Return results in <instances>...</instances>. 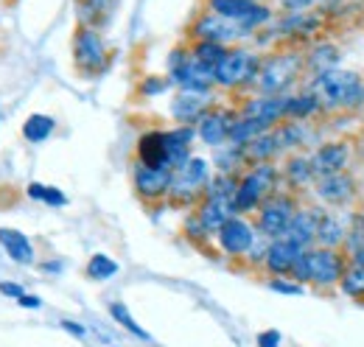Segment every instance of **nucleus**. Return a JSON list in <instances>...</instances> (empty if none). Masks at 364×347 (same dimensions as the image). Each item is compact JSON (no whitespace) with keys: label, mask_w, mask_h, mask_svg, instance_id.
<instances>
[{"label":"nucleus","mask_w":364,"mask_h":347,"mask_svg":"<svg viewBox=\"0 0 364 347\" xmlns=\"http://www.w3.org/2000/svg\"><path fill=\"white\" fill-rule=\"evenodd\" d=\"M311 92L317 95L322 107H331V110H353L364 104V82L356 73L342 70V68L317 73Z\"/></svg>","instance_id":"f257e3e1"},{"label":"nucleus","mask_w":364,"mask_h":347,"mask_svg":"<svg viewBox=\"0 0 364 347\" xmlns=\"http://www.w3.org/2000/svg\"><path fill=\"white\" fill-rule=\"evenodd\" d=\"M277 179H280V171L274 169L272 163H258V166H250L247 171L238 176V185H235V193H232L235 213H250V210H258V208H261V202H264L267 196H272V193H274Z\"/></svg>","instance_id":"f03ea898"},{"label":"nucleus","mask_w":364,"mask_h":347,"mask_svg":"<svg viewBox=\"0 0 364 347\" xmlns=\"http://www.w3.org/2000/svg\"><path fill=\"white\" fill-rule=\"evenodd\" d=\"M303 70V56L294 53V50H283V53H274L261 59V68H258V76H255V87L261 90V95H283L286 87H291L297 82Z\"/></svg>","instance_id":"7ed1b4c3"},{"label":"nucleus","mask_w":364,"mask_h":347,"mask_svg":"<svg viewBox=\"0 0 364 347\" xmlns=\"http://www.w3.org/2000/svg\"><path fill=\"white\" fill-rule=\"evenodd\" d=\"M258 68H261L258 53H252L247 48H228L222 62L213 68V76H216V85L219 87L235 90V87L255 85Z\"/></svg>","instance_id":"20e7f679"},{"label":"nucleus","mask_w":364,"mask_h":347,"mask_svg":"<svg viewBox=\"0 0 364 347\" xmlns=\"http://www.w3.org/2000/svg\"><path fill=\"white\" fill-rule=\"evenodd\" d=\"M297 210L300 208H297V199L291 193H277L274 191L272 196H267L261 202V208H258V233L264 238H269V241L280 238L289 230V224H291Z\"/></svg>","instance_id":"39448f33"},{"label":"nucleus","mask_w":364,"mask_h":347,"mask_svg":"<svg viewBox=\"0 0 364 347\" xmlns=\"http://www.w3.org/2000/svg\"><path fill=\"white\" fill-rule=\"evenodd\" d=\"M73 59H76L79 73H85V76H98V73L107 68V62H109L104 37H101L95 28L79 26L76 34H73Z\"/></svg>","instance_id":"423d86ee"},{"label":"nucleus","mask_w":364,"mask_h":347,"mask_svg":"<svg viewBox=\"0 0 364 347\" xmlns=\"http://www.w3.org/2000/svg\"><path fill=\"white\" fill-rule=\"evenodd\" d=\"M306 255V266H309V283H314L319 289H331V286H339L342 280V272L348 266L345 255L339 250H331V247H311L303 252Z\"/></svg>","instance_id":"0eeeda50"},{"label":"nucleus","mask_w":364,"mask_h":347,"mask_svg":"<svg viewBox=\"0 0 364 347\" xmlns=\"http://www.w3.org/2000/svg\"><path fill=\"white\" fill-rule=\"evenodd\" d=\"M210 182V171H208V163L202 157H191L182 169L174 171V182H171V191L168 196L177 199V202H193L196 196L205 193Z\"/></svg>","instance_id":"6e6552de"},{"label":"nucleus","mask_w":364,"mask_h":347,"mask_svg":"<svg viewBox=\"0 0 364 347\" xmlns=\"http://www.w3.org/2000/svg\"><path fill=\"white\" fill-rule=\"evenodd\" d=\"M208 6L213 14L228 17L232 23L244 26L247 31H255L258 26L269 23V17H272V11L255 0H208Z\"/></svg>","instance_id":"1a4fd4ad"},{"label":"nucleus","mask_w":364,"mask_h":347,"mask_svg":"<svg viewBox=\"0 0 364 347\" xmlns=\"http://www.w3.org/2000/svg\"><path fill=\"white\" fill-rule=\"evenodd\" d=\"M171 182H174V169H168V166H143V163H135L132 185H135V193L140 199H146V202L166 199L168 191H171Z\"/></svg>","instance_id":"9d476101"},{"label":"nucleus","mask_w":364,"mask_h":347,"mask_svg":"<svg viewBox=\"0 0 364 347\" xmlns=\"http://www.w3.org/2000/svg\"><path fill=\"white\" fill-rule=\"evenodd\" d=\"M191 34H193V40L219 43V45H225V48H228V45L238 43V40H244L250 31H247L244 26H238V23L228 20V17H219V14L208 11V14H202V17L193 23Z\"/></svg>","instance_id":"9b49d317"},{"label":"nucleus","mask_w":364,"mask_h":347,"mask_svg":"<svg viewBox=\"0 0 364 347\" xmlns=\"http://www.w3.org/2000/svg\"><path fill=\"white\" fill-rule=\"evenodd\" d=\"M255 238H258V233L252 230V224L247 218L241 216H232L230 221H225L219 227V233H216V244H219V250L228 258H244V255H250Z\"/></svg>","instance_id":"f8f14e48"},{"label":"nucleus","mask_w":364,"mask_h":347,"mask_svg":"<svg viewBox=\"0 0 364 347\" xmlns=\"http://www.w3.org/2000/svg\"><path fill=\"white\" fill-rule=\"evenodd\" d=\"M232 124H235V112H232V110H225V107H210V110L202 115V121L196 124V134H199L208 146L219 149V146H225V143L230 140V129H232Z\"/></svg>","instance_id":"ddd939ff"},{"label":"nucleus","mask_w":364,"mask_h":347,"mask_svg":"<svg viewBox=\"0 0 364 347\" xmlns=\"http://www.w3.org/2000/svg\"><path fill=\"white\" fill-rule=\"evenodd\" d=\"M322 210L317 208H300L294 218H291V224H289V230L280 235V238H286V241H291L294 247H300L303 252L306 250H311L314 244H317V230H319V221H322Z\"/></svg>","instance_id":"4468645a"},{"label":"nucleus","mask_w":364,"mask_h":347,"mask_svg":"<svg viewBox=\"0 0 364 347\" xmlns=\"http://www.w3.org/2000/svg\"><path fill=\"white\" fill-rule=\"evenodd\" d=\"M317 196L325 205H348L356 196V182L345 171L317 176Z\"/></svg>","instance_id":"2eb2a0df"},{"label":"nucleus","mask_w":364,"mask_h":347,"mask_svg":"<svg viewBox=\"0 0 364 347\" xmlns=\"http://www.w3.org/2000/svg\"><path fill=\"white\" fill-rule=\"evenodd\" d=\"M210 92H188L182 90L171 104V115L174 121H180V127H196L202 121V115L210 110Z\"/></svg>","instance_id":"dca6fc26"},{"label":"nucleus","mask_w":364,"mask_h":347,"mask_svg":"<svg viewBox=\"0 0 364 347\" xmlns=\"http://www.w3.org/2000/svg\"><path fill=\"white\" fill-rule=\"evenodd\" d=\"M303 255L300 247H294L291 241L286 238H274L267 247V255H264V266L272 277H283V274H291V266L297 263V258Z\"/></svg>","instance_id":"f3484780"},{"label":"nucleus","mask_w":364,"mask_h":347,"mask_svg":"<svg viewBox=\"0 0 364 347\" xmlns=\"http://www.w3.org/2000/svg\"><path fill=\"white\" fill-rule=\"evenodd\" d=\"M0 247L6 250V255L20 263V266H31L37 263V252H34V244L28 235H23L20 230L14 227H0Z\"/></svg>","instance_id":"a211bd4d"},{"label":"nucleus","mask_w":364,"mask_h":347,"mask_svg":"<svg viewBox=\"0 0 364 347\" xmlns=\"http://www.w3.org/2000/svg\"><path fill=\"white\" fill-rule=\"evenodd\" d=\"M137 163H143V166H168L166 132L151 129L140 134V140H137ZM168 169H171V166H168Z\"/></svg>","instance_id":"6ab92c4d"},{"label":"nucleus","mask_w":364,"mask_h":347,"mask_svg":"<svg viewBox=\"0 0 364 347\" xmlns=\"http://www.w3.org/2000/svg\"><path fill=\"white\" fill-rule=\"evenodd\" d=\"M348 146L345 143H328L319 146L317 151L311 154V169H314V179L317 176H328V174L342 171L348 166Z\"/></svg>","instance_id":"aec40b11"},{"label":"nucleus","mask_w":364,"mask_h":347,"mask_svg":"<svg viewBox=\"0 0 364 347\" xmlns=\"http://www.w3.org/2000/svg\"><path fill=\"white\" fill-rule=\"evenodd\" d=\"M247 118H258L264 124L274 127L277 121L286 118V95H261V98H252L244 104V112Z\"/></svg>","instance_id":"412c9836"},{"label":"nucleus","mask_w":364,"mask_h":347,"mask_svg":"<svg viewBox=\"0 0 364 347\" xmlns=\"http://www.w3.org/2000/svg\"><path fill=\"white\" fill-rule=\"evenodd\" d=\"M241 151H244V163L258 166V163H272V157H277L283 149H280L277 132L269 129L264 134H258L255 140H250L247 146H241Z\"/></svg>","instance_id":"4be33fe9"},{"label":"nucleus","mask_w":364,"mask_h":347,"mask_svg":"<svg viewBox=\"0 0 364 347\" xmlns=\"http://www.w3.org/2000/svg\"><path fill=\"white\" fill-rule=\"evenodd\" d=\"M118 0H79L76 3V11H79V26H87V28H95L104 26L112 14Z\"/></svg>","instance_id":"5701e85b"},{"label":"nucleus","mask_w":364,"mask_h":347,"mask_svg":"<svg viewBox=\"0 0 364 347\" xmlns=\"http://www.w3.org/2000/svg\"><path fill=\"white\" fill-rule=\"evenodd\" d=\"M272 127L269 124H264V121H258V118H247V115H238L235 118V124H232V129H230V143L232 146H247L250 140H255L258 134H264V132H269Z\"/></svg>","instance_id":"b1692460"},{"label":"nucleus","mask_w":364,"mask_h":347,"mask_svg":"<svg viewBox=\"0 0 364 347\" xmlns=\"http://www.w3.org/2000/svg\"><path fill=\"white\" fill-rule=\"evenodd\" d=\"M286 182L291 188H306L309 182H314V169H311V157L306 154H291L286 160Z\"/></svg>","instance_id":"393cba45"},{"label":"nucleus","mask_w":364,"mask_h":347,"mask_svg":"<svg viewBox=\"0 0 364 347\" xmlns=\"http://www.w3.org/2000/svg\"><path fill=\"white\" fill-rule=\"evenodd\" d=\"M322 110V104L317 101L314 92H303V95H286V118L291 121H303L311 118Z\"/></svg>","instance_id":"a878e982"},{"label":"nucleus","mask_w":364,"mask_h":347,"mask_svg":"<svg viewBox=\"0 0 364 347\" xmlns=\"http://www.w3.org/2000/svg\"><path fill=\"white\" fill-rule=\"evenodd\" d=\"M53 129H56V121H53L50 115L34 112V115H28L26 124H23V137H26L28 143H46L48 137L53 134Z\"/></svg>","instance_id":"bb28decb"},{"label":"nucleus","mask_w":364,"mask_h":347,"mask_svg":"<svg viewBox=\"0 0 364 347\" xmlns=\"http://www.w3.org/2000/svg\"><path fill=\"white\" fill-rule=\"evenodd\" d=\"M348 235H345V227H342V221L336 216H322L319 221V230H317V244L319 247H331V250H339V244L345 241Z\"/></svg>","instance_id":"cd10ccee"},{"label":"nucleus","mask_w":364,"mask_h":347,"mask_svg":"<svg viewBox=\"0 0 364 347\" xmlns=\"http://www.w3.org/2000/svg\"><path fill=\"white\" fill-rule=\"evenodd\" d=\"M339 286H342V292H345L348 297L364 300V266H359V263L350 260V263L345 266V272H342Z\"/></svg>","instance_id":"c85d7f7f"},{"label":"nucleus","mask_w":364,"mask_h":347,"mask_svg":"<svg viewBox=\"0 0 364 347\" xmlns=\"http://www.w3.org/2000/svg\"><path fill=\"white\" fill-rule=\"evenodd\" d=\"M228 53V48L219 43H205V40H196L193 48H191V56L196 59V62H202V65H208V68H216L219 62H222V56Z\"/></svg>","instance_id":"c756f323"},{"label":"nucleus","mask_w":364,"mask_h":347,"mask_svg":"<svg viewBox=\"0 0 364 347\" xmlns=\"http://www.w3.org/2000/svg\"><path fill=\"white\" fill-rule=\"evenodd\" d=\"M109 316H112V319H115L121 328H127L132 336H137V339H143V342H149V339H151V336H149V331H143V328L137 325L135 316L129 314V308H127L124 303H112V305H109Z\"/></svg>","instance_id":"7c9ffc66"},{"label":"nucleus","mask_w":364,"mask_h":347,"mask_svg":"<svg viewBox=\"0 0 364 347\" xmlns=\"http://www.w3.org/2000/svg\"><path fill=\"white\" fill-rule=\"evenodd\" d=\"M118 274V263L109 258V255H92L87 260V277L92 280H109V277H115Z\"/></svg>","instance_id":"2f4dec72"},{"label":"nucleus","mask_w":364,"mask_h":347,"mask_svg":"<svg viewBox=\"0 0 364 347\" xmlns=\"http://www.w3.org/2000/svg\"><path fill=\"white\" fill-rule=\"evenodd\" d=\"M333 62H336V48H331V45H319V48H314V53L309 56V65H311L317 73L331 70Z\"/></svg>","instance_id":"473e14b6"},{"label":"nucleus","mask_w":364,"mask_h":347,"mask_svg":"<svg viewBox=\"0 0 364 347\" xmlns=\"http://www.w3.org/2000/svg\"><path fill=\"white\" fill-rule=\"evenodd\" d=\"M269 289H272V292H280V294H294V297L306 292L300 283H294V280H283V277H272V280H269Z\"/></svg>","instance_id":"72a5a7b5"},{"label":"nucleus","mask_w":364,"mask_h":347,"mask_svg":"<svg viewBox=\"0 0 364 347\" xmlns=\"http://www.w3.org/2000/svg\"><path fill=\"white\" fill-rule=\"evenodd\" d=\"M43 202H46V205H50V208H65V205H68V196H65L59 188H50V185H46V188H43Z\"/></svg>","instance_id":"f704fd0d"},{"label":"nucleus","mask_w":364,"mask_h":347,"mask_svg":"<svg viewBox=\"0 0 364 347\" xmlns=\"http://www.w3.org/2000/svg\"><path fill=\"white\" fill-rule=\"evenodd\" d=\"M168 87H171V79H146L140 90H143V95H157V92H163Z\"/></svg>","instance_id":"c9c22d12"},{"label":"nucleus","mask_w":364,"mask_h":347,"mask_svg":"<svg viewBox=\"0 0 364 347\" xmlns=\"http://www.w3.org/2000/svg\"><path fill=\"white\" fill-rule=\"evenodd\" d=\"M0 294H3V297H11V300H20L26 292H23V286H20V283L3 280V283H0Z\"/></svg>","instance_id":"e433bc0d"},{"label":"nucleus","mask_w":364,"mask_h":347,"mask_svg":"<svg viewBox=\"0 0 364 347\" xmlns=\"http://www.w3.org/2000/svg\"><path fill=\"white\" fill-rule=\"evenodd\" d=\"M280 342H283L280 331H264V333H258V347H280Z\"/></svg>","instance_id":"4c0bfd02"},{"label":"nucleus","mask_w":364,"mask_h":347,"mask_svg":"<svg viewBox=\"0 0 364 347\" xmlns=\"http://www.w3.org/2000/svg\"><path fill=\"white\" fill-rule=\"evenodd\" d=\"M62 328H65L68 333L79 336V339H85V336H87V328H85V325H79V322H73V319H62Z\"/></svg>","instance_id":"58836bf2"},{"label":"nucleus","mask_w":364,"mask_h":347,"mask_svg":"<svg viewBox=\"0 0 364 347\" xmlns=\"http://www.w3.org/2000/svg\"><path fill=\"white\" fill-rule=\"evenodd\" d=\"M17 303L23 305V308H40V305H43V300H40L37 294H23Z\"/></svg>","instance_id":"ea45409f"},{"label":"nucleus","mask_w":364,"mask_h":347,"mask_svg":"<svg viewBox=\"0 0 364 347\" xmlns=\"http://www.w3.org/2000/svg\"><path fill=\"white\" fill-rule=\"evenodd\" d=\"M43 188H46V185H40V182H31V185L26 188V193H28L31 199H37V202H43Z\"/></svg>","instance_id":"a19ab883"},{"label":"nucleus","mask_w":364,"mask_h":347,"mask_svg":"<svg viewBox=\"0 0 364 347\" xmlns=\"http://www.w3.org/2000/svg\"><path fill=\"white\" fill-rule=\"evenodd\" d=\"M255 3H258V0H255Z\"/></svg>","instance_id":"79ce46f5"}]
</instances>
